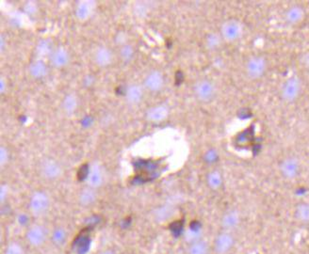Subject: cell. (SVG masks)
I'll return each mask as SVG.
<instances>
[{"mask_svg":"<svg viewBox=\"0 0 309 254\" xmlns=\"http://www.w3.org/2000/svg\"><path fill=\"white\" fill-rule=\"evenodd\" d=\"M194 94L197 99L203 103H208L216 94L215 85L207 79L199 80L194 85Z\"/></svg>","mask_w":309,"mask_h":254,"instance_id":"obj_4","label":"cell"},{"mask_svg":"<svg viewBox=\"0 0 309 254\" xmlns=\"http://www.w3.org/2000/svg\"><path fill=\"white\" fill-rule=\"evenodd\" d=\"M206 182L208 186L213 189V190H217L222 186V176L221 172H219L218 170H213L210 173H208V175L206 177Z\"/></svg>","mask_w":309,"mask_h":254,"instance_id":"obj_18","label":"cell"},{"mask_svg":"<svg viewBox=\"0 0 309 254\" xmlns=\"http://www.w3.org/2000/svg\"><path fill=\"white\" fill-rule=\"evenodd\" d=\"M27 241L33 247H41L47 241L48 231L41 225H33L29 228L26 235Z\"/></svg>","mask_w":309,"mask_h":254,"instance_id":"obj_7","label":"cell"},{"mask_svg":"<svg viewBox=\"0 0 309 254\" xmlns=\"http://www.w3.org/2000/svg\"><path fill=\"white\" fill-rule=\"evenodd\" d=\"M240 221H241L240 213L237 210H230L227 211L222 216V227L227 231L233 230L239 226Z\"/></svg>","mask_w":309,"mask_h":254,"instance_id":"obj_13","label":"cell"},{"mask_svg":"<svg viewBox=\"0 0 309 254\" xmlns=\"http://www.w3.org/2000/svg\"><path fill=\"white\" fill-rule=\"evenodd\" d=\"M169 115V109L165 106H155L147 110L146 117L154 123H159L164 121Z\"/></svg>","mask_w":309,"mask_h":254,"instance_id":"obj_14","label":"cell"},{"mask_svg":"<svg viewBox=\"0 0 309 254\" xmlns=\"http://www.w3.org/2000/svg\"><path fill=\"white\" fill-rule=\"evenodd\" d=\"M268 62L262 56H253L245 63V74L252 80L260 79L267 72Z\"/></svg>","mask_w":309,"mask_h":254,"instance_id":"obj_3","label":"cell"},{"mask_svg":"<svg viewBox=\"0 0 309 254\" xmlns=\"http://www.w3.org/2000/svg\"><path fill=\"white\" fill-rule=\"evenodd\" d=\"M77 15L80 18H86L89 15V8L86 3H82L81 5H79V7L77 8Z\"/></svg>","mask_w":309,"mask_h":254,"instance_id":"obj_27","label":"cell"},{"mask_svg":"<svg viewBox=\"0 0 309 254\" xmlns=\"http://www.w3.org/2000/svg\"><path fill=\"white\" fill-rule=\"evenodd\" d=\"M41 173L45 178L53 180L61 174V167L55 160L48 159L41 166Z\"/></svg>","mask_w":309,"mask_h":254,"instance_id":"obj_10","label":"cell"},{"mask_svg":"<svg viewBox=\"0 0 309 254\" xmlns=\"http://www.w3.org/2000/svg\"><path fill=\"white\" fill-rule=\"evenodd\" d=\"M122 53H123V56H124L126 59H128V58L131 57V55H132V53H133V50H132V48H131L130 46H126L125 48L123 49Z\"/></svg>","mask_w":309,"mask_h":254,"instance_id":"obj_31","label":"cell"},{"mask_svg":"<svg viewBox=\"0 0 309 254\" xmlns=\"http://www.w3.org/2000/svg\"><path fill=\"white\" fill-rule=\"evenodd\" d=\"M64 107L66 108V110L72 111L73 109L77 107V100L76 98L72 97V96H67L65 102H64Z\"/></svg>","mask_w":309,"mask_h":254,"instance_id":"obj_28","label":"cell"},{"mask_svg":"<svg viewBox=\"0 0 309 254\" xmlns=\"http://www.w3.org/2000/svg\"><path fill=\"white\" fill-rule=\"evenodd\" d=\"M4 254H25V250L18 242H10L7 245Z\"/></svg>","mask_w":309,"mask_h":254,"instance_id":"obj_24","label":"cell"},{"mask_svg":"<svg viewBox=\"0 0 309 254\" xmlns=\"http://www.w3.org/2000/svg\"><path fill=\"white\" fill-rule=\"evenodd\" d=\"M217 158H218V154H217L216 151H214V150L208 151V152L206 154V156H205V159H206L207 162H209V163H212Z\"/></svg>","mask_w":309,"mask_h":254,"instance_id":"obj_29","label":"cell"},{"mask_svg":"<svg viewBox=\"0 0 309 254\" xmlns=\"http://www.w3.org/2000/svg\"><path fill=\"white\" fill-rule=\"evenodd\" d=\"M52 63L56 67H63L68 62L67 52L62 48H58L52 54Z\"/></svg>","mask_w":309,"mask_h":254,"instance_id":"obj_17","label":"cell"},{"mask_svg":"<svg viewBox=\"0 0 309 254\" xmlns=\"http://www.w3.org/2000/svg\"><path fill=\"white\" fill-rule=\"evenodd\" d=\"M30 72H31V75L33 77L42 78V77L47 75V67L44 63L37 61V62H34L33 64H31Z\"/></svg>","mask_w":309,"mask_h":254,"instance_id":"obj_22","label":"cell"},{"mask_svg":"<svg viewBox=\"0 0 309 254\" xmlns=\"http://www.w3.org/2000/svg\"><path fill=\"white\" fill-rule=\"evenodd\" d=\"M244 33V26L240 20L228 19L222 23L221 33L222 40L228 42H235L242 38Z\"/></svg>","mask_w":309,"mask_h":254,"instance_id":"obj_2","label":"cell"},{"mask_svg":"<svg viewBox=\"0 0 309 254\" xmlns=\"http://www.w3.org/2000/svg\"><path fill=\"white\" fill-rule=\"evenodd\" d=\"M296 217L302 222H309V204L304 203L296 207Z\"/></svg>","mask_w":309,"mask_h":254,"instance_id":"obj_20","label":"cell"},{"mask_svg":"<svg viewBox=\"0 0 309 254\" xmlns=\"http://www.w3.org/2000/svg\"><path fill=\"white\" fill-rule=\"evenodd\" d=\"M144 97V89L139 85H132L126 90V99L131 104H138Z\"/></svg>","mask_w":309,"mask_h":254,"instance_id":"obj_15","label":"cell"},{"mask_svg":"<svg viewBox=\"0 0 309 254\" xmlns=\"http://www.w3.org/2000/svg\"><path fill=\"white\" fill-rule=\"evenodd\" d=\"M306 18V10L300 5H293L285 11V20L290 25H298Z\"/></svg>","mask_w":309,"mask_h":254,"instance_id":"obj_11","label":"cell"},{"mask_svg":"<svg viewBox=\"0 0 309 254\" xmlns=\"http://www.w3.org/2000/svg\"><path fill=\"white\" fill-rule=\"evenodd\" d=\"M209 247L208 244L203 240H197L191 243L189 248V254H208Z\"/></svg>","mask_w":309,"mask_h":254,"instance_id":"obj_19","label":"cell"},{"mask_svg":"<svg viewBox=\"0 0 309 254\" xmlns=\"http://www.w3.org/2000/svg\"><path fill=\"white\" fill-rule=\"evenodd\" d=\"M201 236V232L199 229H195V228H190L186 233H185V238L187 241L193 243L197 240H200Z\"/></svg>","mask_w":309,"mask_h":254,"instance_id":"obj_25","label":"cell"},{"mask_svg":"<svg viewBox=\"0 0 309 254\" xmlns=\"http://www.w3.org/2000/svg\"><path fill=\"white\" fill-rule=\"evenodd\" d=\"M300 61H301V63L305 66V67H307V68H309V52H307V53H305L302 57H301V59H300Z\"/></svg>","mask_w":309,"mask_h":254,"instance_id":"obj_30","label":"cell"},{"mask_svg":"<svg viewBox=\"0 0 309 254\" xmlns=\"http://www.w3.org/2000/svg\"><path fill=\"white\" fill-rule=\"evenodd\" d=\"M100 254H115L113 252H111V251H105V252H103V253H101Z\"/></svg>","mask_w":309,"mask_h":254,"instance_id":"obj_34","label":"cell"},{"mask_svg":"<svg viewBox=\"0 0 309 254\" xmlns=\"http://www.w3.org/2000/svg\"><path fill=\"white\" fill-rule=\"evenodd\" d=\"M97 61L98 64L106 66L111 61V54L106 48L99 49L97 53Z\"/></svg>","mask_w":309,"mask_h":254,"instance_id":"obj_21","label":"cell"},{"mask_svg":"<svg viewBox=\"0 0 309 254\" xmlns=\"http://www.w3.org/2000/svg\"><path fill=\"white\" fill-rule=\"evenodd\" d=\"M279 169L281 174L284 178L288 180H293L299 175L301 169L299 160L296 157H287L281 162Z\"/></svg>","mask_w":309,"mask_h":254,"instance_id":"obj_6","label":"cell"},{"mask_svg":"<svg viewBox=\"0 0 309 254\" xmlns=\"http://www.w3.org/2000/svg\"><path fill=\"white\" fill-rule=\"evenodd\" d=\"M49 206V196L43 191H37L30 198L29 207L31 212L36 215H44Z\"/></svg>","mask_w":309,"mask_h":254,"instance_id":"obj_5","label":"cell"},{"mask_svg":"<svg viewBox=\"0 0 309 254\" xmlns=\"http://www.w3.org/2000/svg\"><path fill=\"white\" fill-rule=\"evenodd\" d=\"M303 90V82L298 77L287 79L280 88V97L285 103L291 104L298 100Z\"/></svg>","mask_w":309,"mask_h":254,"instance_id":"obj_1","label":"cell"},{"mask_svg":"<svg viewBox=\"0 0 309 254\" xmlns=\"http://www.w3.org/2000/svg\"><path fill=\"white\" fill-rule=\"evenodd\" d=\"M0 162H1V165H4V163L6 162V160L8 159V153L4 150V148L1 149V153H0Z\"/></svg>","mask_w":309,"mask_h":254,"instance_id":"obj_32","label":"cell"},{"mask_svg":"<svg viewBox=\"0 0 309 254\" xmlns=\"http://www.w3.org/2000/svg\"><path fill=\"white\" fill-rule=\"evenodd\" d=\"M52 240L56 243V244H62L65 241L66 238V232L65 230H63L62 228H58L54 231L53 236H52Z\"/></svg>","mask_w":309,"mask_h":254,"instance_id":"obj_26","label":"cell"},{"mask_svg":"<svg viewBox=\"0 0 309 254\" xmlns=\"http://www.w3.org/2000/svg\"><path fill=\"white\" fill-rule=\"evenodd\" d=\"M222 40V36L220 34H216V33L210 34L206 37V46L211 50L217 49L221 45Z\"/></svg>","mask_w":309,"mask_h":254,"instance_id":"obj_23","label":"cell"},{"mask_svg":"<svg viewBox=\"0 0 309 254\" xmlns=\"http://www.w3.org/2000/svg\"><path fill=\"white\" fill-rule=\"evenodd\" d=\"M97 200V193L95 188L87 187L84 188L79 194V203L84 206H89L93 205Z\"/></svg>","mask_w":309,"mask_h":254,"instance_id":"obj_16","label":"cell"},{"mask_svg":"<svg viewBox=\"0 0 309 254\" xmlns=\"http://www.w3.org/2000/svg\"><path fill=\"white\" fill-rule=\"evenodd\" d=\"M234 245V237L229 233H222L216 237L214 249L218 254H226Z\"/></svg>","mask_w":309,"mask_h":254,"instance_id":"obj_8","label":"cell"},{"mask_svg":"<svg viewBox=\"0 0 309 254\" xmlns=\"http://www.w3.org/2000/svg\"><path fill=\"white\" fill-rule=\"evenodd\" d=\"M145 88L153 92L159 91L164 86V78L159 71H153L145 79Z\"/></svg>","mask_w":309,"mask_h":254,"instance_id":"obj_9","label":"cell"},{"mask_svg":"<svg viewBox=\"0 0 309 254\" xmlns=\"http://www.w3.org/2000/svg\"><path fill=\"white\" fill-rule=\"evenodd\" d=\"M104 176L101 167L98 164H94L89 169L87 175L88 186L92 188H97L103 184Z\"/></svg>","mask_w":309,"mask_h":254,"instance_id":"obj_12","label":"cell"},{"mask_svg":"<svg viewBox=\"0 0 309 254\" xmlns=\"http://www.w3.org/2000/svg\"><path fill=\"white\" fill-rule=\"evenodd\" d=\"M6 190H5V187L3 186L2 188H1V201H4L5 200V196H6Z\"/></svg>","mask_w":309,"mask_h":254,"instance_id":"obj_33","label":"cell"}]
</instances>
